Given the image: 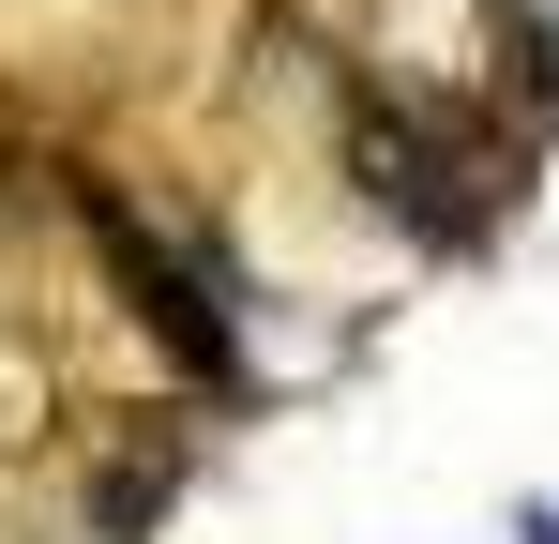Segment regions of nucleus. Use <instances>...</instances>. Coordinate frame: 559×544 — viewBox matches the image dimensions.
Segmentation results:
<instances>
[{"label": "nucleus", "mask_w": 559, "mask_h": 544, "mask_svg": "<svg viewBox=\"0 0 559 544\" xmlns=\"http://www.w3.org/2000/svg\"><path fill=\"white\" fill-rule=\"evenodd\" d=\"M46 424H61V378H46V348L0 318V453H31Z\"/></svg>", "instance_id": "3"}, {"label": "nucleus", "mask_w": 559, "mask_h": 544, "mask_svg": "<svg viewBox=\"0 0 559 544\" xmlns=\"http://www.w3.org/2000/svg\"><path fill=\"white\" fill-rule=\"evenodd\" d=\"M92 243H106V272L136 287V318H152V333H167V348H182L197 378H227V333H212V303H197V272L167 258V243H152L136 212H106V197H92Z\"/></svg>", "instance_id": "2"}, {"label": "nucleus", "mask_w": 559, "mask_h": 544, "mask_svg": "<svg viewBox=\"0 0 559 544\" xmlns=\"http://www.w3.org/2000/svg\"><path fill=\"white\" fill-rule=\"evenodd\" d=\"M348 167H364V181H378V212H408L424 243H468V227H484V212L454 197L468 167L424 137V106H408L393 76H348Z\"/></svg>", "instance_id": "1"}]
</instances>
